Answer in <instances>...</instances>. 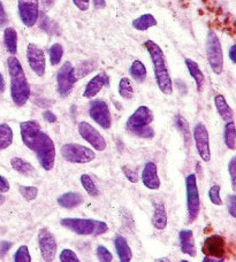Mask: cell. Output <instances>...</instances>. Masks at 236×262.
Instances as JSON below:
<instances>
[{
    "instance_id": "11",
    "label": "cell",
    "mask_w": 236,
    "mask_h": 262,
    "mask_svg": "<svg viewBox=\"0 0 236 262\" xmlns=\"http://www.w3.org/2000/svg\"><path fill=\"white\" fill-rule=\"evenodd\" d=\"M89 115L103 129H110L112 125V116L108 105L102 99L92 100L89 105Z\"/></svg>"
},
{
    "instance_id": "52",
    "label": "cell",
    "mask_w": 236,
    "mask_h": 262,
    "mask_svg": "<svg viewBox=\"0 0 236 262\" xmlns=\"http://www.w3.org/2000/svg\"><path fill=\"white\" fill-rule=\"evenodd\" d=\"M202 262H225V259H218V258H212V256H205Z\"/></svg>"
},
{
    "instance_id": "4",
    "label": "cell",
    "mask_w": 236,
    "mask_h": 262,
    "mask_svg": "<svg viewBox=\"0 0 236 262\" xmlns=\"http://www.w3.org/2000/svg\"><path fill=\"white\" fill-rule=\"evenodd\" d=\"M153 113L148 106H140L129 116L126 123V129L130 135L139 138L151 139L154 136V130L151 127L153 122Z\"/></svg>"
},
{
    "instance_id": "6",
    "label": "cell",
    "mask_w": 236,
    "mask_h": 262,
    "mask_svg": "<svg viewBox=\"0 0 236 262\" xmlns=\"http://www.w3.org/2000/svg\"><path fill=\"white\" fill-rule=\"evenodd\" d=\"M206 54L211 69L214 74L220 75L224 69V54L220 40L213 30H210L207 34Z\"/></svg>"
},
{
    "instance_id": "24",
    "label": "cell",
    "mask_w": 236,
    "mask_h": 262,
    "mask_svg": "<svg viewBox=\"0 0 236 262\" xmlns=\"http://www.w3.org/2000/svg\"><path fill=\"white\" fill-rule=\"evenodd\" d=\"M185 62L189 70V74H190V76L193 78V81L196 83L197 91L201 92L203 90V85H204V75H203L202 70L200 69V66H198V63L191 59H186Z\"/></svg>"
},
{
    "instance_id": "1",
    "label": "cell",
    "mask_w": 236,
    "mask_h": 262,
    "mask_svg": "<svg viewBox=\"0 0 236 262\" xmlns=\"http://www.w3.org/2000/svg\"><path fill=\"white\" fill-rule=\"evenodd\" d=\"M20 133L23 144L35 152L37 160L44 170L53 169L55 163V145L50 136L42 131L37 121H25L20 124Z\"/></svg>"
},
{
    "instance_id": "57",
    "label": "cell",
    "mask_w": 236,
    "mask_h": 262,
    "mask_svg": "<svg viewBox=\"0 0 236 262\" xmlns=\"http://www.w3.org/2000/svg\"><path fill=\"white\" fill-rule=\"evenodd\" d=\"M181 262H189V261H187V260H181Z\"/></svg>"
},
{
    "instance_id": "25",
    "label": "cell",
    "mask_w": 236,
    "mask_h": 262,
    "mask_svg": "<svg viewBox=\"0 0 236 262\" xmlns=\"http://www.w3.org/2000/svg\"><path fill=\"white\" fill-rule=\"evenodd\" d=\"M4 45L9 54H16L17 52V32L12 27H8L4 31Z\"/></svg>"
},
{
    "instance_id": "14",
    "label": "cell",
    "mask_w": 236,
    "mask_h": 262,
    "mask_svg": "<svg viewBox=\"0 0 236 262\" xmlns=\"http://www.w3.org/2000/svg\"><path fill=\"white\" fill-rule=\"evenodd\" d=\"M78 134L81 137L89 143L96 151L103 152L106 148V140L103 137L99 131L93 128L91 124H89L86 121L78 123Z\"/></svg>"
},
{
    "instance_id": "53",
    "label": "cell",
    "mask_w": 236,
    "mask_h": 262,
    "mask_svg": "<svg viewBox=\"0 0 236 262\" xmlns=\"http://www.w3.org/2000/svg\"><path fill=\"white\" fill-rule=\"evenodd\" d=\"M5 89H6V84H5V78L3 76V74L0 73V93H4Z\"/></svg>"
},
{
    "instance_id": "46",
    "label": "cell",
    "mask_w": 236,
    "mask_h": 262,
    "mask_svg": "<svg viewBox=\"0 0 236 262\" xmlns=\"http://www.w3.org/2000/svg\"><path fill=\"white\" fill-rule=\"evenodd\" d=\"M73 3L82 12L88 11L89 6H90V0H73Z\"/></svg>"
},
{
    "instance_id": "3",
    "label": "cell",
    "mask_w": 236,
    "mask_h": 262,
    "mask_svg": "<svg viewBox=\"0 0 236 262\" xmlns=\"http://www.w3.org/2000/svg\"><path fill=\"white\" fill-rule=\"evenodd\" d=\"M144 46L145 49L148 50L151 61H152L155 82H157L159 90L162 91L164 95H172L173 82L171 75L168 73L166 59H165L163 50L160 49L159 45L155 44L153 40H146L144 43Z\"/></svg>"
},
{
    "instance_id": "47",
    "label": "cell",
    "mask_w": 236,
    "mask_h": 262,
    "mask_svg": "<svg viewBox=\"0 0 236 262\" xmlns=\"http://www.w3.org/2000/svg\"><path fill=\"white\" fill-rule=\"evenodd\" d=\"M9 189H11L9 182L4 176L0 175V193H6L8 192Z\"/></svg>"
},
{
    "instance_id": "20",
    "label": "cell",
    "mask_w": 236,
    "mask_h": 262,
    "mask_svg": "<svg viewBox=\"0 0 236 262\" xmlns=\"http://www.w3.org/2000/svg\"><path fill=\"white\" fill-rule=\"evenodd\" d=\"M114 247L120 262H130L133 259V252L124 236L116 235L114 237Z\"/></svg>"
},
{
    "instance_id": "9",
    "label": "cell",
    "mask_w": 236,
    "mask_h": 262,
    "mask_svg": "<svg viewBox=\"0 0 236 262\" xmlns=\"http://www.w3.org/2000/svg\"><path fill=\"white\" fill-rule=\"evenodd\" d=\"M76 79L74 66L68 61L65 62L56 74V90H58L59 96L63 98L68 97L73 91Z\"/></svg>"
},
{
    "instance_id": "18",
    "label": "cell",
    "mask_w": 236,
    "mask_h": 262,
    "mask_svg": "<svg viewBox=\"0 0 236 262\" xmlns=\"http://www.w3.org/2000/svg\"><path fill=\"white\" fill-rule=\"evenodd\" d=\"M108 81H110V78H108L105 73L96 75V76L91 78L90 82L87 84V86L84 89L83 92V97L87 98V99H91V98L96 97L98 93L102 91V89L104 86L108 85Z\"/></svg>"
},
{
    "instance_id": "42",
    "label": "cell",
    "mask_w": 236,
    "mask_h": 262,
    "mask_svg": "<svg viewBox=\"0 0 236 262\" xmlns=\"http://www.w3.org/2000/svg\"><path fill=\"white\" fill-rule=\"evenodd\" d=\"M122 172H124V175L127 177V180L131 182V183H137V182H139L137 171L131 169L129 166L122 167Z\"/></svg>"
},
{
    "instance_id": "55",
    "label": "cell",
    "mask_w": 236,
    "mask_h": 262,
    "mask_svg": "<svg viewBox=\"0 0 236 262\" xmlns=\"http://www.w3.org/2000/svg\"><path fill=\"white\" fill-rule=\"evenodd\" d=\"M154 262H172L168 258H159L157 260H154Z\"/></svg>"
},
{
    "instance_id": "7",
    "label": "cell",
    "mask_w": 236,
    "mask_h": 262,
    "mask_svg": "<svg viewBox=\"0 0 236 262\" xmlns=\"http://www.w3.org/2000/svg\"><path fill=\"white\" fill-rule=\"evenodd\" d=\"M61 156L67 162L83 165V163L93 161L94 158H96V153L91 148L84 146V145L67 143L61 147Z\"/></svg>"
},
{
    "instance_id": "54",
    "label": "cell",
    "mask_w": 236,
    "mask_h": 262,
    "mask_svg": "<svg viewBox=\"0 0 236 262\" xmlns=\"http://www.w3.org/2000/svg\"><path fill=\"white\" fill-rule=\"evenodd\" d=\"M41 3L45 9H49L53 5V0H41Z\"/></svg>"
},
{
    "instance_id": "5",
    "label": "cell",
    "mask_w": 236,
    "mask_h": 262,
    "mask_svg": "<svg viewBox=\"0 0 236 262\" xmlns=\"http://www.w3.org/2000/svg\"><path fill=\"white\" fill-rule=\"evenodd\" d=\"M60 224L80 236H101L108 231L107 224L98 220L66 217L61 220Z\"/></svg>"
},
{
    "instance_id": "21",
    "label": "cell",
    "mask_w": 236,
    "mask_h": 262,
    "mask_svg": "<svg viewBox=\"0 0 236 262\" xmlns=\"http://www.w3.org/2000/svg\"><path fill=\"white\" fill-rule=\"evenodd\" d=\"M152 224L157 230H164L167 227V212L163 201H154Z\"/></svg>"
},
{
    "instance_id": "44",
    "label": "cell",
    "mask_w": 236,
    "mask_h": 262,
    "mask_svg": "<svg viewBox=\"0 0 236 262\" xmlns=\"http://www.w3.org/2000/svg\"><path fill=\"white\" fill-rule=\"evenodd\" d=\"M227 207H228V213L230 214L232 217H236V195L230 194L227 200Z\"/></svg>"
},
{
    "instance_id": "10",
    "label": "cell",
    "mask_w": 236,
    "mask_h": 262,
    "mask_svg": "<svg viewBox=\"0 0 236 262\" xmlns=\"http://www.w3.org/2000/svg\"><path fill=\"white\" fill-rule=\"evenodd\" d=\"M17 8L23 25L34 27L40 18V0H18Z\"/></svg>"
},
{
    "instance_id": "40",
    "label": "cell",
    "mask_w": 236,
    "mask_h": 262,
    "mask_svg": "<svg viewBox=\"0 0 236 262\" xmlns=\"http://www.w3.org/2000/svg\"><path fill=\"white\" fill-rule=\"evenodd\" d=\"M59 259L61 262H81V260L78 259L76 253L69 249H65L61 251Z\"/></svg>"
},
{
    "instance_id": "34",
    "label": "cell",
    "mask_w": 236,
    "mask_h": 262,
    "mask_svg": "<svg viewBox=\"0 0 236 262\" xmlns=\"http://www.w3.org/2000/svg\"><path fill=\"white\" fill-rule=\"evenodd\" d=\"M175 124L179 128V130L181 131L183 138H185L186 144H188L189 142H190V129H189V124L187 122V120L181 115H176L175 116Z\"/></svg>"
},
{
    "instance_id": "30",
    "label": "cell",
    "mask_w": 236,
    "mask_h": 262,
    "mask_svg": "<svg viewBox=\"0 0 236 262\" xmlns=\"http://www.w3.org/2000/svg\"><path fill=\"white\" fill-rule=\"evenodd\" d=\"M224 139H225L226 146H227L229 149H232V151H234L236 148V131H235L234 121L226 122Z\"/></svg>"
},
{
    "instance_id": "22",
    "label": "cell",
    "mask_w": 236,
    "mask_h": 262,
    "mask_svg": "<svg viewBox=\"0 0 236 262\" xmlns=\"http://www.w3.org/2000/svg\"><path fill=\"white\" fill-rule=\"evenodd\" d=\"M56 203H58L60 207L72 209L83 204V196L77 192H66L56 199Z\"/></svg>"
},
{
    "instance_id": "19",
    "label": "cell",
    "mask_w": 236,
    "mask_h": 262,
    "mask_svg": "<svg viewBox=\"0 0 236 262\" xmlns=\"http://www.w3.org/2000/svg\"><path fill=\"white\" fill-rule=\"evenodd\" d=\"M179 241H180V249L182 253H185L191 258H195L197 255L195 238H193V233L189 229H185L179 232Z\"/></svg>"
},
{
    "instance_id": "45",
    "label": "cell",
    "mask_w": 236,
    "mask_h": 262,
    "mask_svg": "<svg viewBox=\"0 0 236 262\" xmlns=\"http://www.w3.org/2000/svg\"><path fill=\"white\" fill-rule=\"evenodd\" d=\"M13 246V243L12 242H6V241H3L0 242V258H3L7 254V252L12 249Z\"/></svg>"
},
{
    "instance_id": "48",
    "label": "cell",
    "mask_w": 236,
    "mask_h": 262,
    "mask_svg": "<svg viewBox=\"0 0 236 262\" xmlns=\"http://www.w3.org/2000/svg\"><path fill=\"white\" fill-rule=\"evenodd\" d=\"M6 23H7V15H6V12H5L4 4L2 3V0H0V28L6 26Z\"/></svg>"
},
{
    "instance_id": "41",
    "label": "cell",
    "mask_w": 236,
    "mask_h": 262,
    "mask_svg": "<svg viewBox=\"0 0 236 262\" xmlns=\"http://www.w3.org/2000/svg\"><path fill=\"white\" fill-rule=\"evenodd\" d=\"M53 22L50 20L49 16H46L44 13L41 14V29L44 30L47 34H53Z\"/></svg>"
},
{
    "instance_id": "17",
    "label": "cell",
    "mask_w": 236,
    "mask_h": 262,
    "mask_svg": "<svg viewBox=\"0 0 236 262\" xmlns=\"http://www.w3.org/2000/svg\"><path fill=\"white\" fill-rule=\"evenodd\" d=\"M142 182L146 189L149 190H159L160 185V180L158 176V169L157 165L154 162L149 161L145 163L143 168V171H142Z\"/></svg>"
},
{
    "instance_id": "12",
    "label": "cell",
    "mask_w": 236,
    "mask_h": 262,
    "mask_svg": "<svg viewBox=\"0 0 236 262\" xmlns=\"http://www.w3.org/2000/svg\"><path fill=\"white\" fill-rule=\"evenodd\" d=\"M38 246L42 258L45 262H52L55 259L58 245L53 233L47 228H42L38 232Z\"/></svg>"
},
{
    "instance_id": "36",
    "label": "cell",
    "mask_w": 236,
    "mask_h": 262,
    "mask_svg": "<svg viewBox=\"0 0 236 262\" xmlns=\"http://www.w3.org/2000/svg\"><path fill=\"white\" fill-rule=\"evenodd\" d=\"M14 262H31V255L27 245H21L14 254Z\"/></svg>"
},
{
    "instance_id": "51",
    "label": "cell",
    "mask_w": 236,
    "mask_h": 262,
    "mask_svg": "<svg viewBox=\"0 0 236 262\" xmlns=\"http://www.w3.org/2000/svg\"><path fill=\"white\" fill-rule=\"evenodd\" d=\"M93 4H94V7H96L97 9H103L106 7L105 0H93Z\"/></svg>"
},
{
    "instance_id": "56",
    "label": "cell",
    "mask_w": 236,
    "mask_h": 262,
    "mask_svg": "<svg viewBox=\"0 0 236 262\" xmlns=\"http://www.w3.org/2000/svg\"><path fill=\"white\" fill-rule=\"evenodd\" d=\"M5 200H6V199H5V196L3 194H0V206H2L5 203Z\"/></svg>"
},
{
    "instance_id": "8",
    "label": "cell",
    "mask_w": 236,
    "mask_h": 262,
    "mask_svg": "<svg viewBox=\"0 0 236 262\" xmlns=\"http://www.w3.org/2000/svg\"><path fill=\"white\" fill-rule=\"evenodd\" d=\"M187 189V210H188V222L192 223L200 215L201 210V199L200 190L197 185V177L195 174H189L186 179Z\"/></svg>"
},
{
    "instance_id": "2",
    "label": "cell",
    "mask_w": 236,
    "mask_h": 262,
    "mask_svg": "<svg viewBox=\"0 0 236 262\" xmlns=\"http://www.w3.org/2000/svg\"><path fill=\"white\" fill-rule=\"evenodd\" d=\"M7 67L11 77L12 100L17 107L25 106L30 98V85L28 83L25 70L15 55H11L7 59Z\"/></svg>"
},
{
    "instance_id": "37",
    "label": "cell",
    "mask_w": 236,
    "mask_h": 262,
    "mask_svg": "<svg viewBox=\"0 0 236 262\" xmlns=\"http://www.w3.org/2000/svg\"><path fill=\"white\" fill-rule=\"evenodd\" d=\"M94 68H96V63H93L92 61L83 62L78 66L77 69H75V76H76V78H82L86 75L90 74Z\"/></svg>"
},
{
    "instance_id": "16",
    "label": "cell",
    "mask_w": 236,
    "mask_h": 262,
    "mask_svg": "<svg viewBox=\"0 0 236 262\" xmlns=\"http://www.w3.org/2000/svg\"><path fill=\"white\" fill-rule=\"evenodd\" d=\"M27 59L32 72L40 77L44 76L46 60L43 50L35 44H29L27 48Z\"/></svg>"
},
{
    "instance_id": "28",
    "label": "cell",
    "mask_w": 236,
    "mask_h": 262,
    "mask_svg": "<svg viewBox=\"0 0 236 262\" xmlns=\"http://www.w3.org/2000/svg\"><path fill=\"white\" fill-rule=\"evenodd\" d=\"M13 143V130L7 123L0 124V151L6 149Z\"/></svg>"
},
{
    "instance_id": "15",
    "label": "cell",
    "mask_w": 236,
    "mask_h": 262,
    "mask_svg": "<svg viewBox=\"0 0 236 262\" xmlns=\"http://www.w3.org/2000/svg\"><path fill=\"white\" fill-rule=\"evenodd\" d=\"M202 252L205 256H212V258L225 259L226 255V241L223 236L212 235L204 241L202 247Z\"/></svg>"
},
{
    "instance_id": "50",
    "label": "cell",
    "mask_w": 236,
    "mask_h": 262,
    "mask_svg": "<svg viewBox=\"0 0 236 262\" xmlns=\"http://www.w3.org/2000/svg\"><path fill=\"white\" fill-rule=\"evenodd\" d=\"M229 59L233 63H236V46L232 45L229 49Z\"/></svg>"
},
{
    "instance_id": "27",
    "label": "cell",
    "mask_w": 236,
    "mask_h": 262,
    "mask_svg": "<svg viewBox=\"0 0 236 262\" xmlns=\"http://www.w3.org/2000/svg\"><path fill=\"white\" fill-rule=\"evenodd\" d=\"M11 166L14 170L25 176H30L35 171L34 166L21 158H13L11 160Z\"/></svg>"
},
{
    "instance_id": "49",
    "label": "cell",
    "mask_w": 236,
    "mask_h": 262,
    "mask_svg": "<svg viewBox=\"0 0 236 262\" xmlns=\"http://www.w3.org/2000/svg\"><path fill=\"white\" fill-rule=\"evenodd\" d=\"M43 116H44V119H45L49 123H54V122H56V116H55L54 113H52L51 111L44 112Z\"/></svg>"
},
{
    "instance_id": "33",
    "label": "cell",
    "mask_w": 236,
    "mask_h": 262,
    "mask_svg": "<svg viewBox=\"0 0 236 262\" xmlns=\"http://www.w3.org/2000/svg\"><path fill=\"white\" fill-rule=\"evenodd\" d=\"M49 55H50L51 64L58 66L61 62V59H63V55H64L63 45L59 43H55L52 45L49 50Z\"/></svg>"
},
{
    "instance_id": "26",
    "label": "cell",
    "mask_w": 236,
    "mask_h": 262,
    "mask_svg": "<svg viewBox=\"0 0 236 262\" xmlns=\"http://www.w3.org/2000/svg\"><path fill=\"white\" fill-rule=\"evenodd\" d=\"M157 23L158 22L152 14H143V15H141L140 17L135 18L131 25H133L134 29L139 31H144L150 29V28L155 27Z\"/></svg>"
},
{
    "instance_id": "39",
    "label": "cell",
    "mask_w": 236,
    "mask_h": 262,
    "mask_svg": "<svg viewBox=\"0 0 236 262\" xmlns=\"http://www.w3.org/2000/svg\"><path fill=\"white\" fill-rule=\"evenodd\" d=\"M96 254H97L98 260L101 262H112V260H113V255H112L111 252L103 245L97 246Z\"/></svg>"
},
{
    "instance_id": "23",
    "label": "cell",
    "mask_w": 236,
    "mask_h": 262,
    "mask_svg": "<svg viewBox=\"0 0 236 262\" xmlns=\"http://www.w3.org/2000/svg\"><path fill=\"white\" fill-rule=\"evenodd\" d=\"M214 105H215L217 112H218V114L221 116V119L226 121V122H230V121H233L234 112L232 108H230V106L227 104V101H226L225 97L223 95H217L214 97Z\"/></svg>"
},
{
    "instance_id": "43",
    "label": "cell",
    "mask_w": 236,
    "mask_h": 262,
    "mask_svg": "<svg viewBox=\"0 0 236 262\" xmlns=\"http://www.w3.org/2000/svg\"><path fill=\"white\" fill-rule=\"evenodd\" d=\"M228 171H229L230 181H232V188L235 191L236 190V158L235 157L230 159L229 165H228Z\"/></svg>"
},
{
    "instance_id": "38",
    "label": "cell",
    "mask_w": 236,
    "mask_h": 262,
    "mask_svg": "<svg viewBox=\"0 0 236 262\" xmlns=\"http://www.w3.org/2000/svg\"><path fill=\"white\" fill-rule=\"evenodd\" d=\"M209 199L213 205L215 206H221L223 203V199H221L220 195V186L219 185H212L211 189L209 190Z\"/></svg>"
},
{
    "instance_id": "29",
    "label": "cell",
    "mask_w": 236,
    "mask_h": 262,
    "mask_svg": "<svg viewBox=\"0 0 236 262\" xmlns=\"http://www.w3.org/2000/svg\"><path fill=\"white\" fill-rule=\"evenodd\" d=\"M129 74L136 82L143 83L146 78V68L144 63L140 61V60H135V61L130 66Z\"/></svg>"
},
{
    "instance_id": "13",
    "label": "cell",
    "mask_w": 236,
    "mask_h": 262,
    "mask_svg": "<svg viewBox=\"0 0 236 262\" xmlns=\"http://www.w3.org/2000/svg\"><path fill=\"white\" fill-rule=\"evenodd\" d=\"M193 140L200 154L201 159L204 162H210L211 160V148H210V135L206 127L203 123H197L193 128Z\"/></svg>"
},
{
    "instance_id": "35",
    "label": "cell",
    "mask_w": 236,
    "mask_h": 262,
    "mask_svg": "<svg viewBox=\"0 0 236 262\" xmlns=\"http://www.w3.org/2000/svg\"><path fill=\"white\" fill-rule=\"evenodd\" d=\"M18 191H20V194L23 196V199L27 201L35 200L37 198V195H38V189H37L36 186L20 185Z\"/></svg>"
},
{
    "instance_id": "32",
    "label": "cell",
    "mask_w": 236,
    "mask_h": 262,
    "mask_svg": "<svg viewBox=\"0 0 236 262\" xmlns=\"http://www.w3.org/2000/svg\"><path fill=\"white\" fill-rule=\"evenodd\" d=\"M80 181H81V184L83 186V189L86 190V192L89 195H91V196H98L99 195V190L97 188V185L94 184V182L90 176L87 175V174H83L81 176V179H80Z\"/></svg>"
},
{
    "instance_id": "31",
    "label": "cell",
    "mask_w": 236,
    "mask_h": 262,
    "mask_svg": "<svg viewBox=\"0 0 236 262\" xmlns=\"http://www.w3.org/2000/svg\"><path fill=\"white\" fill-rule=\"evenodd\" d=\"M119 95L126 100L133 99L134 89L128 77H122L119 82Z\"/></svg>"
}]
</instances>
